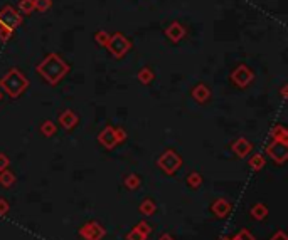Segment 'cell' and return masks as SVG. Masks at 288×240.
Listing matches in <instances>:
<instances>
[{
	"instance_id": "6da1fadb",
	"label": "cell",
	"mask_w": 288,
	"mask_h": 240,
	"mask_svg": "<svg viewBox=\"0 0 288 240\" xmlns=\"http://www.w3.org/2000/svg\"><path fill=\"white\" fill-rule=\"evenodd\" d=\"M37 69H39V72L46 79H49V82H58V79L63 78L64 72L68 70V66H66L58 56L53 54V56H49V58H47L42 64H39V68Z\"/></svg>"
},
{
	"instance_id": "7a4b0ae2",
	"label": "cell",
	"mask_w": 288,
	"mask_h": 240,
	"mask_svg": "<svg viewBox=\"0 0 288 240\" xmlns=\"http://www.w3.org/2000/svg\"><path fill=\"white\" fill-rule=\"evenodd\" d=\"M26 84H27L26 78H24L21 72H17V70L9 72V76L4 78V81H2V86L6 88L12 96H17V92H21L22 89L26 88Z\"/></svg>"
},
{
	"instance_id": "3957f363",
	"label": "cell",
	"mask_w": 288,
	"mask_h": 240,
	"mask_svg": "<svg viewBox=\"0 0 288 240\" xmlns=\"http://www.w3.org/2000/svg\"><path fill=\"white\" fill-rule=\"evenodd\" d=\"M108 47H110V50L116 56V58H121V56L130 49V42L121 34H116V36H113L111 39H108Z\"/></svg>"
},
{
	"instance_id": "277c9868",
	"label": "cell",
	"mask_w": 288,
	"mask_h": 240,
	"mask_svg": "<svg viewBox=\"0 0 288 240\" xmlns=\"http://www.w3.org/2000/svg\"><path fill=\"white\" fill-rule=\"evenodd\" d=\"M0 20L4 26H7V29H14L17 24H21V17H19V14L14 12L12 7H6L0 14Z\"/></svg>"
}]
</instances>
